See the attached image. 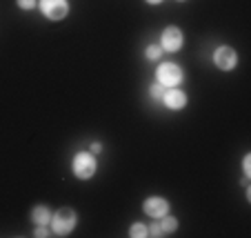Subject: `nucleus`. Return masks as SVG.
Instances as JSON below:
<instances>
[{"mask_svg": "<svg viewBox=\"0 0 251 238\" xmlns=\"http://www.w3.org/2000/svg\"><path fill=\"white\" fill-rule=\"evenodd\" d=\"M51 234L53 236H69L78 225V214L71 207H62L51 216Z\"/></svg>", "mask_w": 251, "mask_h": 238, "instance_id": "nucleus-1", "label": "nucleus"}, {"mask_svg": "<svg viewBox=\"0 0 251 238\" xmlns=\"http://www.w3.org/2000/svg\"><path fill=\"white\" fill-rule=\"evenodd\" d=\"M178 2H185V0H178Z\"/></svg>", "mask_w": 251, "mask_h": 238, "instance_id": "nucleus-19", "label": "nucleus"}, {"mask_svg": "<svg viewBox=\"0 0 251 238\" xmlns=\"http://www.w3.org/2000/svg\"><path fill=\"white\" fill-rule=\"evenodd\" d=\"M147 5H160V2H165V0H145Z\"/></svg>", "mask_w": 251, "mask_h": 238, "instance_id": "nucleus-18", "label": "nucleus"}, {"mask_svg": "<svg viewBox=\"0 0 251 238\" xmlns=\"http://www.w3.org/2000/svg\"><path fill=\"white\" fill-rule=\"evenodd\" d=\"M182 80H185V72L180 65L167 60L156 67V82H160L162 87H180Z\"/></svg>", "mask_w": 251, "mask_h": 238, "instance_id": "nucleus-3", "label": "nucleus"}, {"mask_svg": "<svg viewBox=\"0 0 251 238\" xmlns=\"http://www.w3.org/2000/svg\"><path fill=\"white\" fill-rule=\"evenodd\" d=\"M16 2H18V7L25 11H31L38 7V0H16Z\"/></svg>", "mask_w": 251, "mask_h": 238, "instance_id": "nucleus-14", "label": "nucleus"}, {"mask_svg": "<svg viewBox=\"0 0 251 238\" xmlns=\"http://www.w3.org/2000/svg\"><path fill=\"white\" fill-rule=\"evenodd\" d=\"M165 89L167 87H162L160 82H153L151 87H149V96H151V100H156V103H160L162 96H165Z\"/></svg>", "mask_w": 251, "mask_h": 238, "instance_id": "nucleus-12", "label": "nucleus"}, {"mask_svg": "<svg viewBox=\"0 0 251 238\" xmlns=\"http://www.w3.org/2000/svg\"><path fill=\"white\" fill-rule=\"evenodd\" d=\"M129 236L131 238H145V236H149V227L145 223H133L131 227H129Z\"/></svg>", "mask_w": 251, "mask_h": 238, "instance_id": "nucleus-11", "label": "nucleus"}, {"mask_svg": "<svg viewBox=\"0 0 251 238\" xmlns=\"http://www.w3.org/2000/svg\"><path fill=\"white\" fill-rule=\"evenodd\" d=\"M242 169H245V181L251 178V154H247L245 160H242Z\"/></svg>", "mask_w": 251, "mask_h": 238, "instance_id": "nucleus-16", "label": "nucleus"}, {"mask_svg": "<svg viewBox=\"0 0 251 238\" xmlns=\"http://www.w3.org/2000/svg\"><path fill=\"white\" fill-rule=\"evenodd\" d=\"M213 65L218 67L220 72H233L238 67V52L233 47L223 45L213 52Z\"/></svg>", "mask_w": 251, "mask_h": 238, "instance_id": "nucleus-6", "label": "nucleus"}, {"mask_svg": "<svg viewBox=\"0 0 251 238\" xmlns=\"http://www.w3.org/2000/svg\"><path fill=\"white\" fill-rule=\"evenodd\" d=\"M33 236L36 238H47V236H53L51 229H47V225H36V232H33Z\"/></svg>", "mask_w": 251, "mask_h": 238, "instance_id": "nucleus-15", "label": "nucleus"}, {"mask_svg": "<svg viewBox=\"0 0 251 238\" xmlns=\"http://www.w3.org/2000/svg\"><path fill=\"white\" fill-rule=\"evenodd\" d=\"M162 52L167 53H176L180 52L182 45H185V33H182L180 27H176V25H169V27L162 29V36H160V43Z\"/></svg>", "mask_w": 251, "mask_h": 238, "instance_id": "nucleus-4", "label": "nucleus"}, {"mask_svg": "<svg viewBox=\"0 0 251 238\" xmlns=\"http://www.w3.org/2000/svg\"><path fill=\"white\" fill-rule=\"evenodd\" d=\"M145 56H147V60H160L162 47L160 45H149V47L145 49Z\"/></svg>", "mask_w": 251, "mask_h": 238, "instance_id": "nucleus-13", "label": "nucleus"}, {"mask_svg": "<svg viewBox=\"0 0 251 238\" xmlns=\"http://www.w3.org/2000/svg\"><path fill=\"white\" fill-rule=\"evenodd\" d=\"M71 172H74V176L76 178H80V181H89V178H94L96 172H98L96 154L78 152L76 156H74V162H71Z\"/></svg>", "mask_w": 251, "mask_h": 238, "instance_id": "nucleus-2", "label": "nucleus"}, {"mask_svg": "<svg viewBox=\"0 0 251 238\" xmlns=\"http://www.w3.org/2000/svg\"><path fill=\"white\" fill-rule=\"evenodd\" d=\"M169 200L160 198V196H149L145 203H142V212L149 216V218H160V216L169 214Z\"/></svg>", "mask_w": 251, "mask_h": 238, "instance_id": "nucleus-9", "label": "nucleus"}, {"mask_svg": "<svg viewBox=\"0 0 251 238\" xmlns=\"http://www.w3.org/2000/svg\"><path fill=\"white\" fill-rule=\"evenodd\" d=\"M51 216H53V212L47 205H36L31 210V220L36 225H49L51 223Z\"/></svg>", "mask_w": 251, "mask_h": 238, "instance_id": "nucleus-10", "label": "nucleus"}, {"mask_svg": "<svg viewBox=\"0 0 251 238\" xmlns=\"http://www.w3.org/2000/svg\"><path fill=\"white\" fill-rule=\"evenodd\" d=\"M147 227H149V236L162 238V236H171V234L178 229V220H176L174 216L165 214V216H160V218H153V223L147 225Z\"/></svg>", "mask_w": 251, "mask_h": 238, "instance_id": "nucleus-7", "label": "nucleus"}, {"mask_svg": "<svg viewBox=\"0 0 251 238\" xmlns=\"http://www.w3.org/2000/svg\"><path fill=\"white\" fill-rule=\"evenodd\" d=\"M102 152V145L100 143H91V154H100Z\"/></svg>", "mask_w": 251, "mask_h": 238, "instance_id": "nucleus-17", "label": "nucleus"}, {"mask_svg": "<svg viewBox=\"0 0 251 238\" xmlns=\"http://www.w3.org/2000/svg\"><path fill=\"white\" fill-rule=\"evenodd\" d=\"M187 100L189 98H187V94L182 89H178V87H167L160 103H165V107L171 111H180L187 107Z\"/></svg>", "mask_w": 251, "mask_h": 238, "instance_id": "nucleus-8", "label": "nucleus"}, {"mask_svg": "<svg viewBox=\"0 0 251 238\" xmlns=\"http://www.w3.org/2000/svg\"><path fill=\"white\" fill-rule=\"evenodd\" d=\"M38 7L43 11V16L47 20H65L67 14H69V2L67 0H38Z\"/></svg>", "mask_w": 251, "mask_h": 238, "instance_id": "nucleus-5", "label": "nucleus"}]
</instances>
